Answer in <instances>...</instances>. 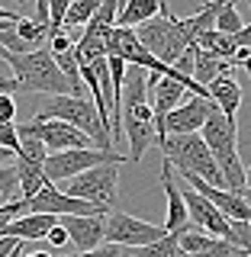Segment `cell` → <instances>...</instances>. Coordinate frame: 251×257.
Returning <instances> with one entry per match:
<instances>
[{
	"label": "cell",
	"mask_w": 251,
	"mask_h": 257,
	"mask_svg": "<svg viewBox=\"0 0 251 257\" xmlns=\"http://www.w3.org/2000/svg\"><path fill=\"white\" fill-rule=\"evenodd\" d=\"M177 177H181V180L187 183L190 190H197L200 196L206 199V203H213V206L225 215V219H241V222L251 219V206H248L245 196H235V193L219 190V187H209L203 177H193V174H177Z\"/></svg>",
	"instance_id": "obj_12"
},
{
	"label": "cell",
	"mask_w": 251,
	"mask_h": 257,
	"mask_svg": "<svg viewBox=\"0 0 251 257\" xmlns=\"http://www.w3.org/2000/svg\"><path fill=\"white\" fill-rule=\"evenodd\" d=\"M181 199H184V209H187V222L193 228L206 231V235H213V238H225L229 219H225L213 203H206V199L200 196L197 190H190L187 183H181Z\"/></svg>",
	"instance_id": "obj_11"
},
{
	"label": "cell",
	"mask_w": 251,
	"mask_h": 257,
	"mask_svg": "<svg viewBox=\"0 0 251 257\" xmlns=\"http://www.w3.org/2000/svg\"><path fill=\"white\" fill-rule=\"evenodd\" d=\"M0 148H4V151H10L13 158L20 155V135H16V122L0 125Z\"/></svg>",
	"instance_id": "obj_25"
},
{
	"label": "cell",
	"mask_w": 251,
	"mask_h": 257,
	"mask_svg": "<svg viewBox=\"0 0 251 257\" xmlns=\"http://www.w3.org/2000/svg\"><path fill=\"white\" fill-rule=\"evenodd\" d=\"M116 183H119V164L110 161V164H97L91 171L71 177V180L61 183V193L74 199H84V203L97 206L103 215L116 209Z\"/></svg>",
	"instance_id": "obj_6"
},
{
	"label": "cell",
	"mask_w": 251,
	"mask_h": 257,
	"mask_svg": "<svg viewBox=\"0 0 251 257\" xmlns=\"http://www.w3.org/2000/svg\"><path fill=\"white\" fill-rule=\"evenodd\" d=\"M13 119H16V103H13V96H10V93H0V125L13 122Z\"/></svg>",
	"instance_id": "obj_28"
},
{
	"label": "cell",
	"mask_w": 251,
	"mask_h": 257,
	"mask_svg": "<svg viewBox=\"0 0 251 257\" xmlns=\"http://www.w3.org/2000/svg\"><path fill=\"white\" fill-rule=\"evenodd\" d=\"M13 196H16V167L0 164V206L13 203Z\"/></svg>",
	"instance_id": "obj_24"
},
{
	"label": "cell",
	"mask_w": 251,
	"mask_h": 257,
	"mask_svg": "<svg viewBox=\"0 0 251 257\" xmlns=\"http://www.w3.org/2000/svg\"><path fill=\"white\" fill-rule=\"evenodd\" d=\"M116 4H119V7H123V4H126V0H116Z\"/></svg>",
	"instance_id": "obj_33"
},
{
	"label": "cell",
	"mask_w": 251,
	"mask_h": 257,
	"mask_svg": "<svg viewBox=\"0 0 251 257\" xmlns=\"http://www.w3.org/2000/svg\"><path fill=\"white\" fill-rule=\"evenodd\" d=\"M45 241H48V244H52V247H64V244H68V235H64V228H61L58 222H55L52 228L45 231Z\"/></svg>",
	"instance_id": "obj_29"
},
{
	"label": "cell",
	"mask_w": 251,
	"mask_h": 257,
	"mask_svg": "<svg viewBox=\"0 0 251 257\" xmlns=\"http://www.w3.org/2000/svg\"><path fill=\"white\" fill-rule=\"evenodd\" d=\"M206 96H209V103H213V106L219 109L222 116L235 119V112H238V106H241V84H238L235 71H232V74L216 77L213 84H206Z\"/></svg>",
	"instance_id": "obj_16"
},
{
	"label": "cell",
	"mask_w": 251,
	"mask_h": 257,
	"mask_svg": "<svg viewBox=\"0 0 251 257\" xmlns=\"http://www.w3.org/2000/svg\"><path fill=\"white\" fill-rule=\"evenodd\" d=\"M171 16L168 7H161V0H126L116 10V26L119 29H135L142 23H148L151 16Z\"/></svg>",
	"instance_id": "obj_18"
},
{
	"label": "cell",
	"mask_w": 251,
	"mask_h": 257,
	"mask_svg": "<svg viewBox=\"0 0 251 257\" xmlns=\"http://www.w3.org/2000/svg\"><path fill=\"white\" fill-rule=\"evenodd\" d=\"M135 39H139V45L151 58H158L161 64H174L193 45L187 39V32H184V26H181V20H177V16H161V13L151 16L148 23H142V26L135 29Z\"/></svg>",
	"instance_id": "obj_5"
},
{
	"label": "cell",
	"mask_w": 251,
	"mask_h": 257,
	"mask_svg": "<svg viewBox=\"0 0 251 257\" xmlns=\"http://www.w3.org/2000/svg\"><path fill=\"white\" fill-rule=\"evenodd\" d=\"M177 235V251L181 254H200V251H206V247H213L219 238H213V235H206V231H200V228H193V225H187L184 231H174Z\"/></svg>",
	"instance_id": "obj_20"
},
{
	"label": "cell",
	"mask_w": 251,
	"mask_h": 257,
	"mask_svg": "<svg viewBox=\"0 0 251 257\" xmlns=\"http://www.w3.org/2000/svg\"><path fill=\"white\" fill-rule=\"evenodd\" d=\"M145 90H148V106H151L155 122L164 116V112H171L174 106H181V103L190 96L177 80L161 77V74H148V77H145Z\"/></svg>",
	"instance_id": "obj_15"
},
{
	"label": "cell",
	"mask_w": 251,
	"mask_h": 257,
	"mask_svg": "<svg viewBox=\"0 0 251 257\" xmlns=\"http://www.w3.org/2000/svg\"><path fill=\"white\" fill-rule=\"evenodd\" d=\"M23 257H52L48 251H32V254H23Z\"/></svg>",
	"instance_id": "obj_32"
},
{
	"label": "cell",
	"mask_w": 251,
	"mask_h": 257,
	"mask_svg": "<svg viewBox=\"0 0 251 257\" xmlns=\"http://www.w3.org/2000/svg\"><path fill=\"white\" fill-rule=\"evenodd\" d=\"M20 128H26L32 139L42 142V148L48 155H55V151H71V148H94V142L87 139L84 132H77V128L68 125V122H58V119L36 116L32 122L20 125Z\"/></svg>",
	"instance_id": "obj_9"
},
{
	"label": "cell",
	"mask_w": 251,
	"mask_h": 257,
	"mask_svg": "<svg viewBox=\"0 0 251 257\" xmlns=\"http://www.w3.org/2000/svg\"><path fill=\"white\" fill-rule=\"evenodd\" d=\"M0 93H10V96H13V93H16V80H13V77L0 80Z\"/></svg>",
	"instance_id": "obj_30"
},
{
	"label": "cell",
	"mask_w": 251,
	"mask_h": 257,
	"mask_svg": "<svg viewBox=\"0 0 251 257\" xmlns=\"http://www.w3.org/2000/svg\"><path fill=\"white\" fill-rule=\"evenodd\" d=\"M222 241H229L232 247H241V251H248V244H251V225L241 222V219H229V225H225V238H222Z\"/></svg>",
	"instance_id": "obj_23"
},
{
	"label": "cell",
	"mask_w": 251,
	"mask_h": 257,
	"mask_svg": "<svg viewBox=\"0 0 251 257\" xmlns=\"http://www.w3.org/2000/svg\"><path fill=\"white\" fill-rule=\"evenodd\" d=\"M209 112H213L209 96H187L181 106H174L171 112H164L155 122L158 139H164V135H197Z\"/></svg>",
	"instance_id": "obj_10"
},
{
	"label": "cell",
	"mask_w": 251,
	"mask_h": 257,
	"mask_svg": "<svg viewBox=\"0 0 251 257\" xmlns=\"http://www.w3.org/2000/svg\"><path fill=\"white\" fill-rule=\"evenodd\" d=\"M161 183H164V193H168V222H164V231H184L187 228V209H184V199H181V183L174 180V171L168 161H161Z\"/></svg>",
	"instance_id": "obj_17"
},
{
	"label": "cell",
	"mask_w": 251,
	"mask_h": 257,
	"mask_svg": "<svg viewBox=\"0 0 251 257\" xmlns=\"http://www.w3.org/2000/svg\"><path fill=\"white\" fill-rule=\"evenodd\" d=\"M68 257H126V247L107 244V241H103V244L94 247V251H80V254H68Z\"/></svg>",
	"instance_id": "obj_27"
},
{
	"label": "cell",
	"mask_w": 251,
	"mask_h": 257,
	"mask_svg": "<svg viewBox=\"0 0 251 257\" xmlns=\"http://www.w3.org/2000/svg\"><path fill=\"white\" fill-rule=\"evenodd\" d=\"M45 4H48V29L58 32L61 20H64V10L71 7V0H45Z\"/></svg>",
	"instance_id": "obj_26"
},
{
	"label": "cell",
	"mask_w": 251,
	"mask_h": 257,
	"mask_svg": "<svg viewBox=\"0 0 251 257\" xmlns=\"http://www.w3.org/2000/svg\"><path fill=\"white\" fill-rule=\"evenodd\" d=\"M58 222L55 215H20V219H10L4 228V238H13V241H36V238H45V231Z\"/></svg>",
	"instance_id": "obj_19"
},
{
	"label": "cell",
	"mask_w": 251,
	"mask_h": 257,
	"mask_svg": "<svg viewBox=\"0 0 251 257\" xmlns=\"http://www.w3.org/2000/svg\"><path fill=\"white\" fill-rule=\"evenodd\" d=\"M97 7H100V0H71V7L64 10L61 29H77V26H84V23L94 16Z\"/></svg>",
	"instance_id": "obj_22"
},
{
	"label": "cell",
	"mask_w": 251,
	"mask_h": 257,
	"mask_svg": "<svg viewBox=\"0 0 251 257\" xmlns=\"http://www.w3.org/2000/svg\"><path fill=\"white\" fill-rule=\"evenodd\" d=\"M39 116L58 119V122L74 125L77 132H84L87 139L94 142V148H107V151H113L110 132L100 125V119H97V109H94V103L87 100V96H71V93H64V96H48L45 109L39 112Z\"/></svg>",
	"instance_id": "obj_4"
},
{
	"label": "cell",
	"mask_w": 251,
	"mask_h": 257,
	"mask_svg": "<svg viewBox=\"0 0 251 257\" xmlns=\"http://www.w3.org/2000/svg\"><path fill=\"white\" fill-rule=\"evenodd\" d=\"M145 77H148V71L129 68L126 80H123V96H119V135L129 139V161L132 164H139L145 158V151L155 148V142H158V128H155V116H151V106H148Z\"/></svg>",
	"instance_id": "obj_1"
},
{
	"label": "cell",
	"mask_w": 251,
	"mask_h": 257,
	"mask_svg": "<svg viewBox=\"0 0 251 257\" xmlns=\"http://www.w3.org/2000/svg\"><path fill=\"white\" fill-rule=\"evenodd\" d=\"M0 58L13 68L16 90H23V93H48V96H64V93L74 96L68 77L58 71V64H55L48 48H36V52H26V55L0 52Z\"/></svg>",
	"instance_id": "obj_2"
},
{
	"label": "cell",
	"mask_w": 251,
	"mask_h": 257,
	"mask_svg": "<svg viewBox=\"0 0 251 257\" xmlns=\"http://www.w3.org/2000/svg\"><path fill=\"white\" fill-rule=\"evenodd\" d=\"M161 7H168V0H161Z\"/></svg>",
	"instance_id": "obj_34"
},
{
	"label": "cell",
	"mask_w": 251,
	"mask_h": 257,
	"mask_svg": "<svg viewBox=\"0 0 251 257\" xmlns=\"http://www.w3.org/2000/svg\"><path fill=\"white\" fill-rule=\"evenodd\" d=\"M161 235H168L164 225H151L142 222L129 212H107L103 215V241L107 244H119V247H145L151 241H158Z\"/></svg>",
	"instance_id": "obj_8"
},
{
	"label": "cell",
	"mask_w": 251,
	"mask_h": 257,
	"mask_svg": "<svg viewBox=\"0 0 251 257\" xmlns=\"http://www.w3.org/2000/svg\"><path fill=\"white\" fill-rule=\"evenodd\" d=\"M245 26H248V23L238 16L235 4H219V0H216V20H213V29L216 32L232 36V32H238V29H245Z\"/></svg>",
	"instance_id": "obj_21"
},
{
	"label": "cell",
	"mask_w": 251,
	"mask_h": 257,
	"mask_svg": "<svg viewBox=\"0 0 251 257\" xmlns=\"http://www.w3.org/2000/svg\"><path fill=\"white\" fill-rule=\"evenodd\" d=\"M110 161H116V164H123V155L119 151H107V148H71V151H55V155H45L42 161V174L48 183H64L71 180V177L91 171L97 164H110Z\"/></svg>",
	"instance_id": "obj_7"
},
{
	"label": "cell",
	"mask_w": 251,
	"mask_h": 257,
	"mask_svg": "<svg viewBox=\"0 0 251 257\" xmlns=\"http://www.w3.org/2000/svg\"><path fill=\"white\" fill-rule=\"evenodd\" d=\"M200 139L209 148V155L219 158V155H235L238 151V128H235V119L222 116L219 109L213 106V112L206 116V122L200 125Z\"/></svg>",
	"instance_id": "obj_13"
},
{
	"label": "cell",
	"mask_w": 251,
	"mask_h": 257,
	"mask_svg": "<svg viewBox=\"0 0 251 257\" xmlns=\"http://www.w3.org/2000/svg\"><path fill=\"white\" fill-rule=\"evenodd\" d=\"M58 225L68 235V244H74V254L103 244V215H58Z\"/></svg>",
	"instance_id": "obj_14"
},
{
	"label": "cell",
	"mask_w": 251,
	"mask_h": 257,
	"mask_svg": "<svg viewBox=\"0 0 251 257\" xmlns=\"http://www.w3.org/2000/svg\"><path fill=\"white\" fill-rule=\"evenodd\" d=\"M7 222H10V215H7L4 209H0V238H4V228H7Z\"/></svg>",
	"instance_id": "obj_31"
},
{
	"label": "cell",
	"mask_w": 251,
	"mask_h": 257,
	"mask_svg": "<svg viewBox=\"0 0 251 257\" xmlns=\"http://www.w3.org/2000/svg\"><path fill=\"white\" fill-rule=\"evenodd\" d=\"M155 145L161 148L164 161L171 164V171L203 177L209 187L222 190V177L216 171V161H213V155H209V148L203 145L200 135H164V139H158Z\"/></svg>",
	"instance_id": "obj_3"
}]
</instances>
